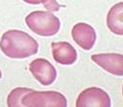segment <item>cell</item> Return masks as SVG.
Returning <instances> with one entry per match:
<instances>
[{
	"instance_id": "6da1fadb",
	"label": "cell",
	"mask_w": 123,
	"mask_h": 107,
	"mask_svg": "<svg viewBox=\"0 0 123 107\" xmlns=\"http://www.w3.org/2000/svg\"><path fill=\"white\" fill-rule=\"evenodd\" d=\"M38 42L30 35L19 30H10L3 34L0 49L11 58H27L38 52Z\"/></svg>"
},
{
	"instance_id": "7a4b0ae2",
	"label": "cell",
	"mask_w": 123,
	"mask_h": 107,
	"mask_svg": "<svg viewBox=\"0 0 123 107\" xmlns=\"http://www.w3.org/2000/svg\"><path fill=\"white\" fill-rule=\"evenodd\" d=\"M29 29L41 36H53L60 29V20L51 12L34 11L25 18Z\"/></svg>"
},
{
	"instance_id": "3957f363",
	"label": "cell",
	"mask_w": 123,
	"mask_h": 107,
	"mask_svg": "<svg viewBox=\"0 0 123 107\" xmlns=\"http://www.w3.org/2000/svg\"><path fill=\"white\" fill-rule=\"evenodd\" d=\"M23 106H55L66 107L67 100L59 92L34 91L26 94L22 99Z\"/></svg>"
},
{
	"instance_id": "277c9868",
	"label": "cell",
	"mask_w": 123,
	"mask_h": 107,
	"mask_svg": "<svg viewBox=\"0 0 123 107\" xmlns=\"http://www.w3.org/2000/svg\"><path fill=\"white\" fill-rule=\"evenodd\" d=\"M75 105L76 107H110L111 99L103 89L98 87H89L78 95Z\"/></svg>"
},
{
	"instance_id": "5b68a950",
	"label": "cell",
	"mask_w": 123,
	"mask_h": 107,
	"mask_svg": "<svg viewBox=\"0 0 123 107\" xmlns=\"http://www.w3.org/2000/svg\"><path fill=\"white\" fill-rule=\"evenodd\" d=\"M29 69L34 78L45 86L53 84L57 76L54 65L45 58H36L32 60L30 63Z\"/></svg>"
},
{
	"instance_id": "8992f818",
	"label": "cell",
	"mask_w": 123,
	"mask_h": 107,
	"mask_svg": "<svg viewBox=\"0 0 123 107\" xmlns=\"http://www.w3.org/2000/svg\"><path fill=\"white\" fill-rule=\"evenodd\" d=\"M92 60L108 73L123 76V55L120 54H97L91 57Z\"/></svg>"
},
{
	"instance_id": "52a82bcc",
	"label": "cell",
	"mask_w": 123,
	"mask_h": 107,
	"mask_svg": "<svg viewBox=\"0 0 123 107\" xmlns=\"http://www.w3.org/2000/svg\"><path fill=\"white\" fill-rule=\"evenodd\" d=\"M72 36L74 42L83 50H91L96 40V33L87 23H76L72 29Z\"/></svg>"
},
{
	"instance_id": "ba28073f",
	"label": "cell",
	"mask_w": 123,
	"mask_h": 107,
	"mask_svg": "<svg viewBox=\"0 0 123 107\" xmlns=\"http://www.w3.org/2000/svg\"><path fill=\"white\" fill-rule=\"evenodd\" d=\"M52 52L55 61L62 65H72L77 59L76 50L66 41L53 42Z\"/></svg>"
},
{
	"instance_id": "9c48e42d",
	"label": "cell",
	"mask_w": 123,
	"mask_h": 107,
	"mask_svg": "<svg viewBox=\"0 0 123 107\" xmlns=\"http://www.w3.org/2000/svg\"><path fill=\"white\" fill-rule=\"evenodd\" d=\"M107 27L115 35L123 36V2L115 4L107 14Z\"/></svg>"
},
{
	"instance_id": "30bf717a",
	"label": "cell",
	"mask_w": 123,
	"mask_h": 107,
	"mask_svg": "<svg viewBox=\"0 0 123 107\" xmlns=\"http://www.w3.org/2000/svg\"><path fill=\"white\" fill-rule=\"evenodd\" d=\"M32 91L30 88H24V87H17L11 91V93L8 96L7 99V104L9 107L13 106H23L22 105V99L26 94Z\"/></svg>"
},
{
	"instance_id": "8fae6325",
	"label": "cell",
	"mask_w": 123,
	"mask_h": 107,
	"mask_svg": "<svg viewBox=\"0 0 123 107\" xmlns=\"http://www.w3.org/2000/svg\"><path fill=\"white\" fill-rule=\"evenodd\" d=\"M43 5L50 12H57L60 9V5L55 0H47Z\"/></svg>"
},
{
	"instance_id": "7c38bea8",
	"label": "cell",
	"mask_w": 123,
	"mask_h": 107,
	"mask_svg": "<svg viewBox=\"0 0 123 107\" xmlns=\"http://www.w3.org/2000/svg\"><path fill=\"white\" fill-rule=\"evenodd\" d=\"M23 1L31 5H38V4H44L47 0H23Z\"/></svg>"
},
{
	"instance_id": "4fadbf2b",
	"label": "cell",
	"mask_w": 123,
	"mask_h": 107,
	"mask_svg": "<svg viewBox=\"0 0 123 107\" xmlns=\"http://www.w3.org/2000/svg\"><path fill=\"white\" fill-rule=\"evenodd\" d=\"M2 77V73H1V71H0V78Z\"/></svg>"
},
{
	"instance_id": "5bb4252c",
	"label": "cell",
	"mask_w": 123,
	"mask_h": 107,
	"mask_svg": "<svg viewBox=\"0 0 123 107\" xmlns=\"http://www.w3.org/2000/svg\"><path fill=\"white\" fill-rule=\"evenodd\" d=\"M122 94H123V86H122Z\"/></svg>"
}]
</instances>
